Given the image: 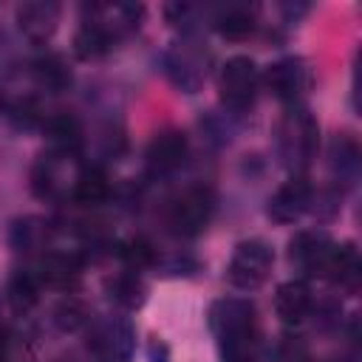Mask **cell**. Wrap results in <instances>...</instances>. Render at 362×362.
Instances as JSON below:
<instances>
[{
    "mask_svg": "<svg viewBox=\"0 0 362 362\" xmlns=\"http://www.w3.org/2000/svg\"><path fill=\"white\" fill-rule=\"evenodd\" d=\"M34 74H37L40 85H45L51 90H62L71 82V71H68V65L57 54H48L42 59H37L34 62Z\"/></svg>",
    "mask_w": 362,
    "mask_h": 362,
    "instance_id": "cell-17",
    "label": "cell"
},
{
    "mask_svg": "<svg viewBox=\"0 0 362 362\" xmlns=\"http://www.w3.org/2000/svg\"><path fill=\"white\" fill-rule=\"evenodd\" d=\"M218 31L229 40H243L246 34H252L255 23H252V14L246 8H226L221 17H218Z\"/></svg>",
    "mask_w": 362,
    "mask_h": 362,
    "instance_id": "cell-18",
    "label": "cell"
},
{
    "mask_svg": "<svg viewBox=\"0 0 362 362\" xmlns=\"http://www.w3.org/2000/svg\"><path fill=\"white\" fill-rule=\"evenodd\" d=\"M119 255H122V260H124L130 269H144V266H150L153 257H156L150 240H147V238H139V235L130 238V240H124L122 249H119Z\"/></svg>",
    "mask_w": 362,
    "mask_h": 362,
    "instance_id": "cell-20",
    "label": "cell"
},
{
    "mask_svg": "<svg viewBox=\"0 0 362 362\" xmlns=\"http://www.w3.org/2000/svg\"><path fill=\"white\" fill-rule=\"evenodd\" d=\"M17 20L20 28L31 37V40H45L54 34L57 20H59V6L57 3H23L17 8Z\"/></svg>",
    "mask_w": 362,
    "mask_h": 362,
    "instance_id": "cell-12",
    "label": "cell"
},
{
    "mask_svg": "<svg viewBox=\"0 0 362 362\" xmlns=\"http://www.w3.org/2000/svg\"><path fill=\"white\" fill-rule=\"evenodd\" d=\"M311 204V184L303 175H291L288 181H283L274 195L269 198V218L274 223H294L303 218V212Z\"/></svg>",
    "mask_w": 362,
    "mask_h": 362,
    "instance_id": "cell-7",
    "label": "cell"
},
{
    "mask_svg": "<svg viewBox=\"0 0 362 362\" xmlns=\"http://www.w3.org/2000/svg\"><path fill=\"white\" fill-rule=\"evenodd\" d=\"M257 65L238 54V57H229L223 65H221V74H218V90H221V99L235 107V110H243L255 102V93H257Z\"/></svg>",
    "mask_w": 362,
    "mask_h": 362,
    "instance_id": "cell-3",
    "label": "cell"
},
{
    "mask_svg": "<svg viewBox=\"0 0 362 362\" xmlns=\"http://www.w3.org/2000/svg\"><path fill=\"white\" fill-rule=\"evenodd\" d=\"M215 209V198L206 187H189L170 204V226L178 235H198Z\"/></svg>",
    "mask_w": 362,
    "mask_h": 362,
    "instance_id": "cell-5",
    "label": "cell"
},
{
    "mask_svg": "<svg viewBox=\"0 0 362 362\" xmlns=\"http://www.w3.org/2000/svg\"><path fill=\"white\" fill-rule=\"evenodd\" d=\"M314 144H317V124L311 122L308 113H294L286 119L283 124V150H286V158L288 161H297V164H305L314 153Z\"/></svg>",
    "mask_w": 362,
    "mask_h": 362,
    "instance_id": "cell-10",
    "label": "cell"
},
{
    "mask_svg": "<svg viewBox=\"0 0 362 362\" xmlns=\"http://www.w3.org/2000/svg\"><path fill=\"white\" fill-rule=\"evenodd\" d=\"M133 342V328L124 320H105L88 337V356L90 362H130Z\"/></svg>",
    "mask_w": 362,
    "mask_h": 362,
    "instance_id": "cell-4",
    "label": "cell"
},
{
    "mask_svg": "<svg viewBox=\"0 0 362 362\" xmlns=\"http://www.w3.org/2000/svg\"><path fill=\"white\" fill-rule=\"evenodd\" d=\"M110 42H113V34L99 20H88L74 37V51L79 59H96L110 48Z\"/></svg>",
    "mask_w": 362,
    "mask_h": 362,
    "instance_id": "cell-14",
    "label": "cell"
},
{
    "mask_svg": "<svg viewBox=\"0 0 362 362\" xmlns=\"http://www.w3.org/2000/svg\"><path fill=\"white\" fill-rule=\"evenodd\" d=\"M187 158V136L181 130H161L147 147V167L156 175L178 170Z\"/></svg>",
    "mask_w": 362,
    "mask_h": 362,
    "instance_id": "cell-9",
    "label": "cell"
},
{
    "mask_svg": "<svg viewBox=\"0 0 362 362\" xmlns=\"http://www.w3.org/2000/svg\"><path fill=\"white\" fill-rule=\"evenodd\" d=\"M8 294H11V303H14L17 308H28V305H34V303H37V286H34V277H31V274H17V277L11 280Z\"/></svg>",
    "mask_w": 362,
    "mask_h": 362,
    "instance_id": "cell-22",
    "label": "cell"
},
{
    "mask_svg": "<svg viewBox=\"0 0 362 362\" xmlns=\"http://www.w3.org/2000/svg\"><path fill=\"white\" fill-rule=\"evenodd\" d=\"M0 107H3V116L17 127H31L37 122V116H40L34 99H20V96L17 99H3Z\"/></svg>",
    "mask_w": 362,
    "mask_h": 362,
    "instance_id": "cell-19",
    "label": "cell"
},
{
    "mask_svg": "<svg viewBox=\"0 0 362 362\" xmlns=\"http://www.w3.org/2000/svg\"><path fill=\"white\" fill-rule=\"evenodd\" d=\"M79 274H82V266L76 257L71 255H45L42 263H40V280L51 288H59V291H68L79 283Z\"/></svg>",
    "mask_w": 362,
    "mask_h": 362,
    "instance_id": "cell-13",
    "label": "cell"
},
{
    "mask_svg": "<svg viewBox=\"0 0 362 362\" xmlns=\"http://www.w3.org/2000/svg\"><path fill=\"white\" fill-rule=\"evenodd\" d=\"M223 362H255L252 351H240V354H223Z\"/></svg>",
    "mask_w": 362,
    "mask_h": 362,
    "instance_id": "cell-24",
    "label": "cell"
},
{
    "mask_svg": "<svg viewBox=\"0 0 362 362\" xmlns=\"http://www.w3.org/2000/svg\"><path fill=\"white\" fill-rule=\"evenodd\" d=\"M110 195V184H107V175L96 167H85L76 181H74V201L85 204V206H96L102 204L105 198Z\"/></svg>",
    "mask_w": 362,
    "mask_h": 362,
    "instance_id": "cell-15",
    "label": "cell"
},
{
    "mask_svg": "<svg viewBox=\"0 0 362 362\" xmlns=\"http://www.w3.org/2000/svg\"><path fill=\"white\" fill-rule=\"evenodd\" d=\"M110 297L116 300V303H122V305H127V308H136L141 300H144V288L133 280V277H119L113 286H110Z\"/></svg>",
    "mask_w": 362,
    "mask_h": 362,
    "instance_id": "cell-21",
    "label": "cell"
},
{
    "mask_svg": "<svg viewBox=\"0 0 362 362\" xmlns=\"http://www.w3.org/2000/svg\"><path fill=\"white\" fill-rule=\"evenodd\" d=\"M54 314H57V325H59L62 331H76V328L85 322V308H82L76 300L59 303V308H57Z\"/></svg>",
    "mask_w": 362,
    "mask_h": 362,
    "instance_id": "cell-23",
    "label": "cell"
},
{
    "mask_svg": "<svg viewBox=\"0 0 362 362\" xmlns=\"http://www.w3.org/2000/svg\"><path fill=\"white\" fill-rule=\"evenodd\" d=\"M266 85L269 90L283 99V102H294L305 88H308V68L303 59L297 57H286L269 65L266 71Z\"/></svg>",
    "mask_w": 362,
    "mask_h": 362,
    "instance_id": "cell-8",
    "label": "cell"
},
{
    "mask_svg": "<svg viewBox=\"0 0 362 362\" xmlns=\"http://www.w3.org/2000/svg\"><path fill=\"white\" fill-rule=\"evenodd\" d=\"M48 136H51V141H54L62 153H74V150H79V144H82V127H79V122H76L74 116H68V113L48 119Z\"/></svg>",
    "mask_w": 362,
    "mask_h": 362,
    "instance_id": "cell-16",
    "label": "cell"
},
{
    "mask_svg": "<svg viewBox=\"0 0 362 362\" xmlns=\"http://www.w3.org/2000/svg\"><path fill=\"white\" fill-rule=\"evenodd\" d=\"M334 246L331 238L325 232H297L288 243V257L291 263H297L305 274H328L331 257H334Z\"/></svg>",
    "mask_w": 362,
    "mask_h": 362,
    "instance_id": "cell-6",
    "label": "cell"
},
{
    "mask_svg": "<svg viewBox=\"0 0 362 362\" xmlns=\"http://www.w3.org/2000/svg\"><path fill=\"white\" fill-rule=\"evenodd\" d=\"M209 328L223 354L252 351L255 339V305L246 300H218L209 311Z\"/></svg>",
    "mask_w": 362,
    "mask_h": 362,
    "instance_id": "cell-1",
    "label": "cell"
},
{
    "mask_svg": "<svg viewBox=\"0 0 362 362\" xmlns=\"http://www.w3.org/2000/svg\"><path fill=\"white\" fill-rule=\"evenodd\" d=\"M272 263H274V252L269 243L252 238V240H240L229 257V266H226V277L235 288L240 291H252L257 286L266 283L269 272H272Z\"/></svg>",
    "mask_w": 362,
    "mask_h": 362,
    "instance_id": "cell-2",
    "label": "cell"
},
{
    "mask_svg": "<svg viewBox=\"0 0 362 362\" xmlns=\"http://www.w3.org/2000/svg\"><path fill=\"white\" fill-rule=\"evenodd\" d=\"M311 286L305 280H286L274 294V311L283 322H300L311 311Z\"/></svg>",
    "mask_w": 362,
    "mask_h": 362,
    "instance_id": "cell-11",
    "label": "cell"
}]
</instances>
